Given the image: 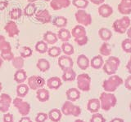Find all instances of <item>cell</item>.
<instances>
[{
  "label": "cell",
  "instance_id": "1",
  "mask_svg": "<svg viewBox=\"0 0 131 122\" xmlns=\"http://www.w3.org/2000/svg\"><path fill=\"white\" fill-rule=\"evenodd\" d=\"M98 99L100 101L101 108L105 112L110 111L117 103V99L116 95L113 93H110V92L104 91L101 93Z\"/></svg>",
  "mask_w": 131,
  "mask_h": 122
},
{
  "label": "cell",
  "instance_id": "2",
  "mask_svg": "<svg viewBox=\"0 0 131 122\" xmlns=\"http://www.w3.org/2000/svg\"><path fill=\"white\" fill-rule=\"evenodd\" d=\"M124 84V81L120 76L117 75H111L109 78L106 79L102 82V88L104 91L113 93L121 86V85Z\"/></svg>",
  "mask_w": 131,
  "mask_h": 122
},
{
  "label": "cell",
  "instance_id": "3",
  "mask_svg": "<svg viewBox=\"0 0 131 122\" xmlns=\"http://www.w3.org/2000/svg\"><path fill=\"white\" fill-rule=\"evenodd\" d=\"M121 64V60L120 59L116 56H108V59H106L103 66H102V69L103 72L109 76L114 75L118 70L119 67Z\"/></svg>",
  "mask_w": 131,
  "mask_h": 122
},
{
  "label": "cell",
  "instance_id": "4",
  "mask_svg": "<svg viewBox=\"0 0 131 122\" xmlns=\"http://www.w3.org/2000/svg\"><path fill=\"white\" fill-rule=\"evenodd\" d=\"M130 18L128 16H124L121 19H118L116 20H115L112 28L113 30L120 34H124L125 33H126L128 28L130 26Z\"/></svg>",
  "mask_w": 131,
  "mask_h": 122
},
{
  "label": "cell",
  "instance_id": "5",
  "mask_svg": "<svg viewBox=\"0 0 131 122\" xmlns=\"http://www.w3.org/2000/svg\"><path fill=\"white\" fill-rule=\"evenodd\" d=\"M61 111L65 116H72L75 117H78L81 114V108L69 100H67L63 103Z\"/></svg>",
  "mask_w": 131,
  "mask_h": 122
},
{
  "label": "cell",
  "instance_id": "6",
  "mask_svg": "<svg viewBox=\"0 0 131 122\" xmlns=\"http://www.w3.org/2000/svg\"><path fill=\"white\" fill-rule=\"evenodd\" d=\"M12 104L14 107L18 110L20 115L21 116H28L29 113L30 112V104L28 102L23 100L21 98L16 97L12 101Z\"/></svg>",
  "mask_w": 131,
  "mask_h": 122
},
{
  "label": "cell",
  "instance_id": "7",
  "mask_svg": "<svg viewBox=\"0 0 131 122\" xmlns=\"http://www.w3.org/2000/svg\"><path fill=\"white\" fill-rule=\"evenodd\" d=\"M77 87L80 91L88 92L91 89V77L87 73H81L76 77Z\"/></svg>",
  "mask_w": 131,
  "mask_h": 122
},
{
  "label": "cell",
  "instance_id": "8",
  "mask_svg": "<svg viewBox=\"0 0 131 122\" xmlns=\"http://www.w3.org/2000/svg\"><path fill=\"white\" fill-rule=\"evenodd\" d=\"M75 18L78 24L84 27L89 26L92 24V16L83 9H78L75 14Z\"/></svg>",
  "mask_w": 131,
  "mask_h": 122
},
{
  "label": "cell",
  "instance_id": "9",
  "mask_svg": "<svg viewBox=\"0 0 131 122\" xmlns=\"http://www.w3.org/2000/svg\"><path fill=\"white\" fill-rule=\"evenodd\" d=\"M28 81V86L32 90H37L40 88H43V85L46 83L45 80L42 77L37 76V75H33L27 78Z\"/></svg>",
  "mask_w": 131,
  "mask_h": 122
},
{
  "label": "cell",
  "instance_id": "10",
  "mask_svg": "<svg viewBox=\"0 0 131 122\" xmlns=\"http://www.w3.org/2000/svg\"><path fill=\"white\" fill-rule=\"evenodd\" d=\"M4 30L10 38H14L16 36H18L20 34L19 27L17 24L15 22V20H9L4 26Z\"/></svg>",
  "mask_w": 131,
  "mask_h": 122
},
{
  "label": "cell",
  "instance_id": "11",
  "mask_svg": "<svg viewBox=\"0 0 131 122\" xmlns=\"http://www.w3.org/2000/svg\"><path fill=\"white\" fill-rule=\"evenodd\" d=\"M12 103V99L9 95L3 93L0 95V112L3 113H6L10 108L11 103Z\"/></svg>",
  "mask_w": 131,
  "mask_h": 122
},
{
  "label": "cell",
  "instance_id": "12",
  "mask_svg": "<svg viewBox=\"0 0 131 122\" xmlns=\"http://www.w3.org/2000/svg\"><path fill=\"white\" fill-rule=\"evenodd\" d=\"M57 63H58V66L62 71L68 68H72L74 65V61L71 59V57L66 55H60L58 59H57Z\"/></svg>",
  "mask_w": 131,
  "mask_h": 122
},
{
  "label": "cell",
  "instance_id": "13",
  "mask_svg": "<svg viewBox=\"0 0 131 122\" xmlns=\"http://www.w3.org/2000/svg\"><path fill=\"white\" fill-rule=\"evenodd\" d=\"M35 19L42 24H48L52 22V16L48 9L39 10L35 13Z\"/></svg>",
  "mask_w": 131,
  "mask_h": 122
},
{
  "label": "cell",
  "instance_id": "14",
  "mask_svg": "<svg viewBox=\"0 0 131 122\" xmlns=\"http://www.w3.org/2000/svg\"><path fill=\"white\" fill-rule=\"evenodd\" d=\"M71 4V0H51L50 7L52 10L58 11L63 8H67Z\"/></svg>",
  "mask_w": 131,
  "mask_h": 122
},
{
  "label": "cell",
  "instance_id": "15",
  "mask_svg": "<svg viewBox=\"0 0 131 122\" xmlns=\"http://www.w3.org/2000/svg\"><path fill=\"white\" fill-rule=\"evenodd\" d=\"M118 11L124 16L129 15L131 13V0H121L118 4Z\"/></svg>",
  "mask_w": 131,
  "mask_h": 122
},
{
  "label": "cell",
  "instance_id": "16",
  "mask_svg": "<svg viewBox=\"0 0 131 122\" xmlns=\"http://www.w3.org/2000/svg\"><path fill=\"white\" fill-rule=\"evenodd\" d=\"M98 14L102 18H108L113 14V8L111 7L109 4L102 3L98 7Z\"/></svg>",
  "mask_w": 131,
  "mask_h": 122
},
{
  "label": "cell",
  "instance_id": "17",
  "mask_svg": "<svg viewBox=\"0 0 131 122\" xmlns=\"http://www.w3.org/2000/svg\"><path fill=\"white\" fill-rule=\"evenodd\" d=\"M46 85L50 89H58L62 85V81L58 77H52L48 79Z\"/></svg>",
  "mask_w": 131,
  "mask_h": 122
},
{
  "label": "cell",
  "instance_id": "18",
  "mask_svg": "<svg viewBox=\"0 0 131 122\" xmlns=\"http://www.w3.org/2000/svg\"><path fill=\"white\" fill-rule=\"evenodd\" d=\"M67 100L71 102H75L80 99V90L78 88H70L66 92Z\"/></svg>",
  "mask_w": 131,
  "mask_h": 122
},
{
  "label": "cell",
  "instance_id": "19",
  "mask_svg": "<svg viewBox=\"0 0 131 122\" xmlns=\"http://www.w3.org/2000/svg\"><path fill=\"white\" fill-rule=\"evenodd\" d=\"M101 108L100 101L98 99H90L87 103V109L89 112L96 113L98 112Z\"/></svg>",
  "mask_w": 131,
  "mask_h": 122
},
{
  "label": "cell",
  "instance_id": "20",
  "mask_svg": "<svg viewBox=\"0 0 131 122\" xmlns=\"http://www.w3.org/2000/svg\"><path fill=\"white\" fill-rule=\"evenodd\" d=\"M76 64L81 70H86L90 66V61L85 55H80L77 57Z\"/></svg>",
  "mask_w": 131,
  "mask_h": 122
},
{
  "label": "cell",
  "instance_id": "21",
  "mask_svg": "<svg viewBox=\"0 0 131 122\" xmlns=\"http://www.w3.org/2000/svg\"><path fill=\"white\" fill-rule=\"evenodd\" d=\"M36 97H37V99L39 102L44 103V102H47L49 99V98H50V93H49V91L47 89H44L43 87V88L37 89Z\"/></svg>",
  "mask_w": 131,
  "mask_h": 122
},
{
  "label": "cell",
  "instance_id": "22",
  "mask_svg": "<svg viewBox=\"0 0 131 122\" xmlns=\"http://www.w3.org/2000/svg\"><path fill=\"white\" fill-rule=\"evenodd\" d=\"M43 40L48 45H54L57 42L58 38H57V35L55 33H53L52 31H47L43 34Z\"/></svg>",
  "mask_w": 131,
  "mask_h": 122
},
{
  "label": "cell",
  "instance_id": "23",
  "mask_svg": "<svg viewBox=\"0 0 131 122\" xmlns=\"http://www.w3.org/2000/svg\"><path fill=\"white\" fill-rule=\"evenodd\" d=\"M48 119L52 122H59L61 120V117H62V113L61 111L57 108H53L49 111L48 113Z\"/></svg>",
  "mask_w": 131,
  "mask_h": 122
},
{
  "label": "cell",
  "instance_id": "24",
  "mask_svg": "<svg viewBox=\"0 0 131 122\" xmlns=\"http://www.w3.org/2000/svg\"><path fill=\"white\" fill-rule=\"evenodd\" d=\"M57 38L58 40H61L62 42H67L71 38V33L70 32L68 29H67L66 28H61L59 29V31L57 32Z\"/></svg>",
  "mask_w": 131,
  "mask_h": 122
},
{
  "label": "cell",
  "instance_id": "25",
  "mask_svg": "<svg viewBox=\"0 0 131 122\" xmlns=\"http://www.w3.org/2000/svg\"><path fill=\"white\" fill-rule=\"evenodd\" d=\"M28 78L27 73L24 69H18L16 72L14 73V81L17 84H21L24 83Z\"/></svg>",
  "mask_w": 131,
  "mask_h": 122
},
{
  "label": "cell",
  "instance_id": "26",
  "mask_svg": "<svg viewBox=\"0 0 131 122\" xmlns=\"http://www.w3.org/2000/svg\"><path fill=\"white\" fill-rule=\"evenodd\" d=\"M104 64V59L101 55H97L90 60V66L94 69H100Z\"/></svg>",
  "mask_w": 131,
  "mask_h": 122
},
{
  "label": "cell",
  "instance_id": "27",
  "mask_svg": "<svg viewBox=\"0 0 131 122\" xmlns=\"http://www.w3.org/2000/svg\"><path fill=\"white\" fill-rule=\"evenodd\" d=\"M76 72L72 68H68L63 71L61 78L64 81H73L76 79Z\"/></svg>",
  "mask_w": 131,
  "mask_h": 122
},
{
  "label": "cell",
  "instance_id": "28",
  "mask_svg": "<svg viewBox=\"0 0 131 122\" xmlns=\"http://www.w3.org/2000/svg\"><path fill=\"white\" fill-rule=\"evenodd\" d=\"M71 36L74 37L75 38L87 35V33H86L85 28L84 26L80 25V24H78V25L72 28V30H71Z\"/></svg>",
  "mask_w": 131,
  "mask_h": 122
},
{
  "label": "cell",
  "instance_id": "29",
  "mask_svg": "<svg viewBox=\"0 0 131 122\" xmlns=\"http://www.w3.org/2000/svg\"><path fill=\"white\" fill-rule=\"evenodd\" d=\"M36 66L38 68V69L40 72H45L48 71L50 69V63L49 61L46 59H39V60L37 61V64H36Z\"/></svg>",
  "mask_w": 131,
  "mask_h": 122
},
{
  "label": "cell",
  "instance_id": "30",
  "mask_svg": "<svg viewBox=\"0 0 131 122\" xmlns=\"http://www.w3.org/2000/svg\"><path fill=\"white\" fill-rule=\"evenodd\" d=\"M29 89L30 88H29L28 85H26L25 83L18 84L16 86V95L19 98L26 97L29 93Z\"/></svg>",
  "mask_w": 131,
  "mask_h": 122
},
{
  "label": "cell",
  "instance_id": "31",
  "mask_svg": "<svg viewBox=\"0 0 131 122\" xmlns=\"http://www.w3.org/2000/svg\"><path fill=\"white\" fill-rule=\"evenodd\" d=\"M98 35L103 42H107L112 37V33L107 28H101L98 30Z\"/></svg>",
  "mask_w": 131,
  "mask_h": 122
},
{
  "label": "cell",
  "instance_id": "32",
  "mask_svg": "<svg viewBox=\"0 0 131 122\" xmlns=\"http://www.w3.org/2000/svg\"><path fill=\"white\" fill-rule=\"evenodd\" d=\"M37 11V7L34 3H29L24 8L23 14L26 16H32L35 15Z\"/></svg>",
  "mask_w": 131,
  "mask_h": 122
},
{
  "label": "cell",
  "instance_id": "33",
  "mask_svg": "<svg viewBox=\"0 0 131 122\" xmlns=\"http://www.w3.org/2000/svg\"><path fill=\"white\" fill-rule=\"evenodd\" d=\"M52 24L57 28H65L67 25V19L64 16H57L52 20Z\"/></svg>",
  "mask_w": 131,
  "mask_h": 122
},
{
  "label": "cell",
  "instance_id": "34",
  "mask_svg": "<svg viewBox=\"0 0 131 122\" xmlns=\"http://www.w3.org/2000/svg\"><path fill=\"white\" fill-rule=\"evenodd\" d=\"M12 46L9 42L6 40L5 37L0 34V51L5 52V51H11Z\"/></svg>",
  "mask_w": 131,
  "mask_h": 122
},
{
  "label": "cell",
  "instance_id": "35",
  "mask_svg": "<svg viewBox=\"0 0 131 122\" xmlns=\"http://www.w3.org/2000/svg\"><path fill=\"white\" fill-rule=\"evenodd\" d=\"M61 52H63L66 55L71 56V55H72L74 54V52H75L74 47L71 43H69L68 42H62V44H61Z\"/></svg>",
  "mask_w": 131,
  "mask_h": 122
},
{
  "label": "cell",
  "instance_id": "36",
  "mask_svg": "<svg viewBox=\"0 0 131 122\" xmlns=\"http://www.w3.org/2000/svg\"><path fill=\"white\" fill-rule=\"evenodd\" d=\"M99 53L102 56H110L112 54V48L107 42H104L99 48Z\"/></svg>",
  "mask_w": 131,
  "mask_h": 122
},
{
  "label": "cell",
  "instance_id": "37",
  "mask_svg": "<svg viewBox=\"0 0 131 122\" xmlns=\"http://www.w3.org/2000/svg\"><path fill=\"white\" fill-rule=\"evenodd\" d=\"M35 48L37 52L40 53V54H44L48 50V44L45 42L43 40H41L35 44Z\"/></svg>",
  "mask_w": 131,
  "mask_h": 122
},
{
  "label": "cell",
  "instance_id": "38",
  "mask_svg": "<svg viewBox=\"0 0 131 122\" xmlns=\"http://www.w3.org/2000/svg\"><path fill=\"white\" fill-rule=\"evenodd\" d=\"M12 64L16 70L22 69L25 65V60L21 56H14V58L12 59Z\"/></svg>",
  "mask_w": 131,
  "mask_h": 122
},
{
  "label": "cell",
  "instance_id": "39",
  "mask_svg": "<svg viewBox=\"0 0 131 122\" xmlns=\"http://www.w3.org/2000/svg\"><path fill=\"white\" fill-rule=\"evenodd\" d=\"M9 15L12 20H19L22 16L23 11L19 7H14L10 11Z\"/></svg>",
  "mask_w": 131,
  "mask_h": 122
},
{
  "label": "cell",
  "instance_id": "40",
  "mask_svg": "<svg viewBox=\"0 0 131 122\" xmlns=\"http://www.w3.org/2000/svg\"><path fill=\"white\" fill-rule=\"evenodd\" d=\"M47 52H48V55L50 57H52V58H57V57H59L61 55V49L59 47L53 46V47H51L50 48L48 47V50Z\"/></svg>",
  "mask_w": 131,
  "mask_h": 122
},
{
  "label": "cell",
  "instance_id": "41",
  "mask_svg": "<svg viewBox=\"0 0 131 122\" xmlns=\"http://www.w3.org/2000/svg\"><path fill=\"white\" fill-rule=\"evenodd\" d=\"M89 0H72V4L78 9L85 10L89 6Z\"/></svg>",
  "mask_w": 131,
  "mask_h": 122
},
{
  "label": "cell",
  "instance_id": "42",
  "mask_svg": "<svg viewBox=\"0 0 131 122\" xmlns=\"http://www.w3.org/2000/svg\"><path fill=\"white\" fill-rule=\"evenodd\" d=\"M33 54V51L29 47H22L20 49V56H21L23 59H26L30 57Z\"/></svg>",
  "mask_w": 131,
  "mask_h": 122
},
{
  "label": "cell",
  "instance_id": "43",
  "mask_svg": "<svg viewBox=\"0 0 131 122\" xmlns=\"http://www.w3.org/2000/svg\"><path fill=\"white\" fill-rule=\"evenodd\" d=\"M121 48L125 53L131 54V39L126 38L123 40L121 42Z\"/></svg>",
  "mask_w": 131,
  "mask_h": 122
},
{
  "label": "cell",
  "instance_id": "44",
  "mask_svg": "<svg viewBox=\"0 0 131 122\" xmlns=\"http://www.w3.org/2000/svg\"><path fill=\"white\" fill-rule=\"evenodd\" d=\"M90 122H106L105 117L101 113H93L92 117L90 118Z\"/></svg>",
  "mask_w": 131,
  "mask_h": 122
},
{
  "label": "cell",
  "instance_id": "45",
  "mask_svg": "<svg viewBox=\"0 0 131 122\" xmlns=\"http://www.w3.org/2000/svg\"><path fill=\"white\" fill-rule=\"evenodd\" d=\"M88 42H89V38H88L87 35L75 38V42L78 45V46H80V47L85 46V45L88 43Z\"/></svg>",
  "mask_w": 131,
  "mask_h": 122
},
{
  "label": "cell",
  "instance_id": "46",
  "mask_svg": "<svg viewBox=\"0 0 131 122\" xmlns=\"http://www.w3.org/2000/svg\"><path fill=\"white\" fill-rule=\"evenodd\" d=\"M0 56H1L2 59L5 61H12V59L14 58V54L12 51H5V52H1Z\"/></svg>",
  "mask_w": 131,
  "mask_h": 122
},
{
  "label": "cell",
  "instance_id": "47",
  "mask_svg": "<svg viewBox=\"0 0 131 122\" xmlns=\"http://www.w3.org/2000/svg\"><path fill=\"white\" fill-rule=\"evenodd\" d=\"M48 119V114L45 112H39L35 116V121L36 122H45Z\"/></svg>",
  "mask_w": 131,
  "mask_h": 122
},
{
  "label": "cell",
  "instance_id": "48",
  "mask_svg": "<svg viewBox=\"0 0 131 122\" xmlns=\"http://www.w3.org/2000/svg\"><path fill=\"white\" fill-rule=\"evenodd\" d=\"M3 122H14L13 115L8 112L4 113L3 117Z\"/></svg>",
  "mask_w": 131,
  "mask_h": 122
},
{
  "label": "cell",
  "instance_id": "49",
  "mask_svg": "<svg viewBox=\"0 0 131 122\" xmlns=\"http://www.w3.org/2000/svg\"><path fill=\"white\" fill-rule=\"evenodd\" d=\"M124 83H125V87L127 89H129V90H131V74H129V76L126 77Z\"/></svg>",
  "mask_w": 131,
  "mask_h": 122
},
{
  "label": "cell",
  "instance_id": "50",
  "mask_svg": "<svg viewBox=\"0 0 131 122\" xmlns=\"http://www.w3.org/2000/svg\"><path fill=\"white\" fill-rule=\"evenodd\" d=\"M9 5V2L7 0H3V1H0V11H3L8 7Z\"/></svg>",
  "mask_w": 131,
  "mask_h": 122
},
{
  "label": "cell",
  "instance_id": "51",
  "mask_svg": "<svg viewBox=\"0 0 131 122\" xmlns=\"http://www.w3.org/2000/svg\"><path fill=\"white\" fill-rule=\"evenodd\" d=\"M104 1L105 0H89V2H91L92 3L94 4V5H97V6L104 3Z\"/></svg>",
  "mask_w": 131,
  "mask_h": 122
},
{
  "label": "cell",
  "instance_id": "52",
  "mask_svg": "<svg viewBox=\"0 0 131 122\" xmlns=\"http://www.w3.org/2000/svg\"><path fill=\"white\" fill-rule=\"evenodd\" d=\"M19 122H32V120L30 117L26 116H22L21 118H20Z\"/></svg>",
  "mask_w": 131,
  "mask_h": 122
},
{
  "label": "cell",
  "instance_id": "53",
  "mask_svg": "<svg viewBox=\"0 0 131 122\" xmlns=\"http://www.w3.org/2000/svg\"><path fill=\"white\" fill-rule=\"evenodd\" d=\"M126 68H127V70H128V72L129 74H131V60H129V59L126 64Z\"/></svg>",
  "mask_w": 131,
  "mask_h": 122
},
{
  "label": "cell",
  "instance_id": "54",
  "mask_svg": "<svg viewBox=\"0 0 131 122\" xmlns=\"http://www.w3.org/2000/svg\"><path fill=\"white\" fill-rule=\"evenodd\" d=\"M110 122H125V120H123L122 118L116 117V118H113V119L111 120Z\"/></svg>",
  "mask_w": 131,
  "mask_h": 122
},
{
  "label": "cell",
  "instance_id": "55",
  "mask_svg": "<svg viewBox=\"0 0 131 122\" xmlns=\"http://www.w3.org/2000/svg\"><path fill=\"white\" fill-rule=\"evenodd\" d=\"M126 34H127V37H128V38L131 39V26L128 28V29L126 31Z\"/></svg>",
  "mask_w": 131,
  "mask_h": 122
},
{
  "label": "cell",
  "instance_id": "56",
  "mask_svg": "<svg viewBox=\"0 0 131 122\" xmlns=\"http://www.w3.org/2000/svg\"><path fill=\"white\" fill-rule=\"evenodd\" d=\"M3 59H2V57L0 56V68L2 67V65H3Z\"/></svg>",
  "mask_w": 131,
  "mask_h": 122
},
{
  "label": "cell",
  "instance_id": "57",
  "mask_svg": "<svg viewBox=\"0 0 131 122\" xmlns=\"http://www.w3.org/2000/svg\"><path fill=\"white\" fill-rule=\"evenodd\" d=\"M74 122H85V121L83 120H81V119H77V120H75Z\"/></svg>",
  "mask_w": 131,
  "mask_h": 122
},
{
  "label": "cell",
  "instance_id": "58",
  "mask_svg": "<svg viewBox=\"0 0 131 122\" xmlns=\"http://www.w3.org/2000/svg\"><path fill=\"white\" fill-rule=\"evenodd\" d=\"M36 1H38V0H27L28 3H35Z\"/></svg>",
  "mask_w": 131,
  "mask_h": 122
},
{
  "label": "cell",
  "instance_id": "59",
  "mask_svg": "<svg viewBox=\"0 0 131 122\" xmlns=\"http://www.w3.org/2000/svg\"><path fill=\"white\" fill-rule=\"evenodd\" d=\"M2 89H3V84L0 82V92L2 91Z\"/></svg>",
  "mask_w": 131,
  "mask_h": 122
},
{
  "label": "cell",
  "instance_id": "60",
  "mask_svg": "<svg viewBox=\"0 0 131 122\" xmlns=\"http://www.w3.org/2000/svg\"><path fill=\"white\" fill-rule=\"evenodd\" d=\"M44 1H45V2H50L51 0H44Z\"/></svg>",
  "mask_w": 131,
  "mask_h": 122
},
{
  "label": "cell",
  "instance_id": "61",
  "mask_svg": "<svg viewBox=\"0 0 131 122\" xmlns=\"http://www.w3.org/2000/svg\"><path fill=\"white\" fill-rule=\"evenodd\" d=\"M129 110H130V112H131V103L129 104Z\"/></svg>",
  "mask_w": 131,
  "mask_h": 122
},
{
  "label": "cell",
  "instance_id": "62",
  "mask_svg": "<svg viewBox=\"0 0 131 122\" xmlns=\"http://www.w3.org/2000/svg\"><path fill=\"white\" fill-rule=\"evenodd\" d=\"M129 60H131V55H130V58H129Z\"/></svg>",
  "mask_w": 131,
  "mask_h": 122
}]
</instances>
